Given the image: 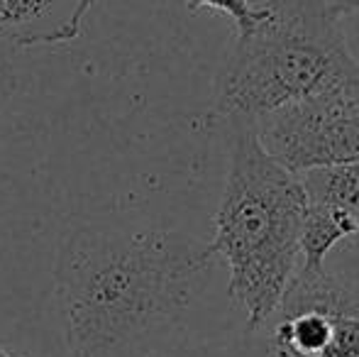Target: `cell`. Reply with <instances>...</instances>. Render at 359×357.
I'll list each match as a JSON object with an SVG mask.
<instances>
[{
  "label": "cell",
  "instance_id": "6da1fadb",
  "mask_svg": "<svg viewBox=\"0 0 359 357\" xmlns=\"http://www.w3.org/2000/svg\"><path fill=\"white\" fill-rule=\"evenodd\" d=\"M208 245L171 230L83 225L54 264L69 357H128L191 306L210 269Z\"/></svg>",
  "mask_w": 359,
  "mask_h": 357
},
{
  "label": "cell",
  "instance_id": "7a4b0ae2",
  "mask_svg": "<svg viewBox=\"0 0 359 357\" xmlns=\"http://www.w3.org/2000/svg\"><path fill=\"white\" fill-rule=\"evenodd\" d=\"M303 215L301 177L262 149L255 125H232L230 167L208 250L225 260L227 296L245 311L250 330L274 318L301 264Z\"/></svg>",
  "mask_w": 359,
  "mask_h": 357
},
{
  "label": "cell",
  "instance_id": "3957f363",
  "mask_svg": "<svg viewBox=\"0 0 359 357\" xmlns=\"http://www.w3.org/2000/svg\"><path fill=\"white\" fill-rule=\"evenodd\" d=\"M355 67L342 18L327 0H266L217 72L213 113L230 125H255L284 105L342 88Z\"/></svg>",
  "mask_w": 359,
  "mask_h": 357
},
{
  "label": "cell",
  "instance_id": "277c9868",
  "mask_svg": "<svg viewBox=\"0 0 359 357\" xmlns=\"http://www.w3.org/2000/svg\"><path fill=\"white\" fill-rule=\"evenodd\" d=\"M255 133L262 149L293 174L359 162V105L345 86L264 115Z\"/></svg>",
  "mask_w": 359,
  "mask_h": 357
},
{
  "label": "cell",
  "instance_id": "5b68a950",
  "mask_svg": "<svg viewBox=\"0 0 359 357\" xmlns=\"http://www.w3.org/2000/svg\"><path fill=\"white\" fill-rule=\"evenodd\" d=\"M98 0H0V44L52 47L74 42Z\"/></svg>",
  "mask_w": 359,
  "mask_h": 357
},
{
  "label": "cell",
  "instance_id": "8992f818",
  "mask_svg": "<svg viewBox=\"0 0 359 357\" xmlns=\"http://www.w3.org/2000/svg\"><path fill=\"white\" fill-rule=\"evenodd\" d=\"M306 191V198L313 203H325L342 210L357 225V235L352 248L359 250V162L342 167L313 169L298 174Z\"/></svg>",
  "mask_w": 359,
  "mask_h": 357
},
{
  "label": "cell",
  "instance_id": "52a82bcc",
  "mask_svg": "<svg viewBox=\"0 0 359 357\" xmlns=\"http://www.w3.org/2000/svg\"><path fill=\"white\" fill-rule=\"evenodd\" d=\"M186 8L191 13L201 8H213L225 13L227 18L235 22L237 32H247L257 25V20L262 18V5H252L250 0H184Z\"/></svg>",
  "mask_w": 359,
  "mask_h": 357
},
{
  "label": "cell",
  "instance_id": "ba28073f",
  "mask_svg": "<svg viewBox=\"0 0 359 357\" xmlns=\"http://www.w3.org/2000/svg\"><path fill=\"white\" fill-rule=\"evenodd\" d=\"M13 83H15L13 69H10V62L5 59L3 49H0V100L8 98V93L13 90Z\"/></svg>",
  "mask_w": 359,
  "mask_h": 357
},
{
  "label": "cell",
  "instance_id": "9c48e42d",
  "mask_svg": "<svg viewBox=\"0 0 359 357\" xmlns=\"http://www.w3.org/2000/svg\"><path fill=\"white\" fill-rule=\"evenodd\" d=\"M327 3H330V8L335 10L340 18L359 13V0H327Z\"/></svg>",
  "mask_w": 359,
  "mask_h": 357
},
{
  "label": "cell",
  "instance_id": "30bf717a",
  "mask_svg": "<svg viewBox=\"0 0 359 357\" xmlns=\"http://www.w3.org/2000/svg\"><path fill=\"white\" fill-rule=\"evenodd\" d=\"M345 90H347V93H350V98L355 100V103L359 105V62H357L355 72L350 74V79H347Z\"/></svg>",
  "mask_w": 359,
  "mask_h": 357
},
{
  "label": "cell",
  "instance_id": "8fae6325",
  "mask_svg": "<svg viewBox=\"0 0 359 357\" xmlns=\"http://www.w3.org/2000/svg\"><path fill=\"white\" fill-rule=\"evenodd\" d=\"M3 181H5V177H3V174H0V186H3Z\"/></svg>",
  "mask_w": 359,
  "mask_h": 357
},
{
  "label": "cell",
  "instance_id": "7c38bea8",
  "mask_svg": "<svg viewBox=\"0 0 359 357\" xmlns=\"http://www.w3.org/2000/svg\"><path fill=\"white\" fill-rule=\"evenodd\" d=\"M357 357H359V355H357Z\"/></svg>",
  "mask_w": 359,
  "mask_h": 357
}]
</instances>
